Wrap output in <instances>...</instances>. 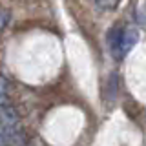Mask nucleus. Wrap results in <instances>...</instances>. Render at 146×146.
<instances>
[{
	"mask_svg": "<svg viewBox=\"0 0 146 146\" xmlns=\"http://www.w3.org/2000/svg\"><path fill=\"white\" fill-rule=\"evenodd\" d=\"M139 29L135 27H126V29H117L115 31V40L111 42L113 55L117 58H124L128 53L137 46L139 42Z\"/></svg>",
	"mask_w": 146,
	"mask_h": 146,
	"instance_id": "obj_1",
	"label": "nucleus"
},
{
	"mask_svg": "<svg viewBox=\"0 0 146 146\" xmlns=\"http://www.w3.org/2000/svg\"><path fill=\"white\" fill-rule=\"evenodd\" d=\"M0 124H2V131H11L20 128L18 111L13 106H2V110H0Z\"/></svg>",
	"mask_w": 146,
	"mask_h": 146,
	"instance_id": "obj_2",
	"label": "nucleus"
},
{
	"mask_svg": "<svg viewBox=\"0 0 146 146\" xmlns=\"http://www.w3.org/2000/svg\"><path fill=\"white\" fill-rule=\"evenodd\" d=\"M7 79L6 77H0V104L2 106H7Z\"/></svg>",
	"mask_w": 146,
	"mask_h": 146,
	"instance_id": "obj_3",
	"label": "nucleus"
},
{
	"mask_svg": "<svg viewBox=\"0 0 146 146\" xmlns=\"http://www.w3.org/2000/svg\"><path fill=\"white\" fill-rule=\"evenodd\" d=\"M95 2L99 4V6H102V7H115L117 6V0H95Z\"/></svg>",
	"mask_w": 146,
	"mask_h": 146,
	"instance_id": "obj_4",
	"label": "nucleus"
},
{
	"mask_svg": "<svg viewBox=\"0 0 146 146\" xmlns=\"http://www.w3.org/2000/svg\"><path fill=\"white\" fill-rule=\"evenodd\" d=\"M7 20H9V11H6V9H4V11H2V27L7 26Z\"/></svg>",
	"mask_w": 146,
	"mask_h": 146,
	"instance_id": "obj_5",
	"label": "nucleus"
}]
</instances>
